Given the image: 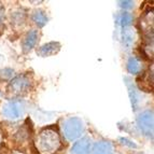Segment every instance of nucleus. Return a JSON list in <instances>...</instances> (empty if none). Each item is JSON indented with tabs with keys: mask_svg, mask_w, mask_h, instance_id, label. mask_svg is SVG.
I'll return each instance as SVG.
<instances>
[{
	"mask_svg": "<svg viewBox=\"0 0 154 154\" xmlns=\"http://www.w3.org/2000/svg\"><path fill=\"white\" fill-rule=\"evenodd\" d=\"M60 146V138L56 131L52 128H45L38 135L37 148L43 154L54 153Z\"/></svg>",
	"mask_w": 154,
	"mask_h": 154,
	"instance_id": "nucleus-1",
	"label": "nucleus"
},
{
	"mask_svg": "<svg viewBox=\"0 0 154 154\" xmlns=\"http://www.w3.org/2000/svg\"><path fill=\"white\" fill-rule=\"evenodd\" d=\"M64 135L68 140L72 141L79 138L84 131V123L79 118H70L68 119L63 125Z\"/></svg>",
	"mask_w": 154,
	"mask_h": 154,
	"instance_id": "nucleus-2",
	"label": "nucleus"
},
{
	"mask_svg": "<svg viewBox=\"0 0 154 154\" xmlns=\"http://www.w3.org/2000/svg\"><path fill=\"white\" fill-rule=\"evenodd\" d=\"M137 124L144 136L152 138L153 137V110H146L140 113L137 118Z\"/></svg>",
	"mask_w": 154,
	"mask_h": 154,
	"instance_id": "nucleus-3",
	"label": "nucleus"
},
{
	"mask_svg": "<svg viewBox=\"0 0 154 154\" xmlns=\"http://www.w3.org/2000/svg\"><path fill=\"white\" fill-rule=\"evenodd\" d=\"M31 88V80L29 79L28 75H17L14 79H12L10 81L8 85V90L12 94H23V93L27 92L29 88Z\"/></svg>",
	"mask_w": 154,
	"mask_h": 154,
	"instance_id": "nucleus-4",
	"label": "nucleus"
},
{
	"mask_svg": "<svg viewBox=\"0 0 154 154\" xmlns=\"http://www.w3.org/2000/svg\"><path fill=\"white\" fill-rule=\"evenodd\" d=\"M25 111V106L21 100H12L7 103L2 108V113L5 118L16 120L21 118Z\"/></svg>",
	"mask_w": 154,
	"mask_h": 154,
	"instance_id": "nucleus-5",
	"label": "nucleus"
},
{
	"mask_svg": "<svg viewBox=\"0 0 154 154\" xmlns=\"http://www.w3.org/2000/svg\"><path fill=\"white\" fill-rule=\"evenodd\" d=\"M60 43L57 41H52L49 43L43 44L42 46L39 48V50L37 51L39 56L41 57H48V56H52V55L57 54L59 51H60Z\"/></svg>",
	"mask_w": 154,
	"mask_h": 154,
	"instance_id": "nucleus-6",
	"label": "nucleus"
},
{
	"mask_svg": "<svg viewBox=\"0 0 154 154\" xmlns=\"http://www.w3.org/2000/svg\"><path fill=\"white\" fill-rule=\"evenodd\" d=\"M91 146H92V141L88 137H84L75 142V144L72 146L71 153L72 154H90L91 152Z\"/></svg>",
	"mask_w": 154,
	"mask_h": 154,
	"instance_id": "nucleus-7",
	"label": "nucleus"
},
{
	"mask_svg": "<svg viewBox=\"0 0 154 154\" xmlns=\"http://www.w3.org/2000/svg\"><path fill=\"white\" fill-rule=\"evenodd\" d=\"M37 39H38V32L37 30H30L24 38L23 41V51L29 52L33 46L36 45Z\"/></svg>",
	"mask_w": 154,
	"mask_h": 154,
	"instance_id": "nucleus-8",
	"label": "nucleus"
},
{
	"mask_svg": "<svg viewBox=\"0 0 154 154\" xmlns=\"http://www.w3.org/2000/svg\"><path fill=\"white\" fill-rule=\"evenodd\" d=\"M93 154H113V146L108 141L96 142L93 148Z\"/></svg>",
	"mask_w": 154,
	"mask_h": 154,
	"instance_id": "nucleus-9",
	"label": "nucleus"
},
{
	"mask_svg": "<svg viewBox=\"0 0 154 154\" xmlns=\"http://www.w3.org/2000/svg\"><path fill=\"white\" fill-rule=\"evenodd\" d=\"M139 88L141 90H144L146 92H152L153 88V73L151 71H148L146 75L144 77H142L141 79H138Z\"/></svg>",
	"mask_w": 154,
	"mask_h": 154,
	"instance_id": "nucleus-10",
	"label": "nucleus"
},
{
	"mask_svg": "<svg viewBox=\"0 0 154 154\" xmlns=\"http://www.w3.org/2000/svg\"><path fill=\"white\" fill-rule=\"evenodd\" d=\"M126 81V85H127V88H128V93L129 96H131V105H133L134 109H137V103H138L139 99H138V92L136 90V86L133 84V82L131 81L129 78H125Z\"/></svg>",
	"mask_w": 154,
	"mask_h": 154,
	"instance_id": "nucleus-11",
	"label": "nucleus"
},
{
	"mask_svg": "<svg viewBox=\"0 0 154 154\" xmlns=\"http://www.w3.org/2000/svg\"><path fill=\"white\" fill-rule=\"evenodd\" d=\"M31 18H32V22L36 24L38 27H43L46 23H48V16L46 14L43 12L42 10H36L32 13L31 15Z\"/></svg>",
	"mask_w": 154,
	"mask_h": 154,
	"instance_id": "nucleus-12",
	"label": "nucleus"
},
{
	"mask_svg": "<svg viewBox=\"0 0 154 154\" xmlns=\"http://www.w3.org/2000/svg\"><path fill=\"white\" fill-rule=\"evenodd\" d=\"M141 69V66H140V62L136 57H131L127 62V70H128L129 73L131 75H137L140 72Z\"/></svg>",
	"mask_w": 154,
	"mask_h": 154,
	"instance_id": "nucleus-13",
	"label": "nucleus"
},
{
	"mask_svg": "<svg viewBox=\"0 0 154 154\" xmlns=\"http://www.w3.org/2000/svg\"><path fill=\"white\" fill-rule=\"evenodd\" d=\"M123 41L127 46H131L134 41V32H131V29H124L123 31Z\"/></svg>",
	"mask_w": 154,
	"mask_h": 154,
	"instance_id": "nucleus-14",
	"label": "nucleus"
},
{
	"mask_svg": "<svg viewBox=\"0 0 154 154\" xmlns=\"http://www.w3.org/2000/svg\"><path fill=\"white\" fill-rule=\"evenodd\" d=\"M120 22H121V25L123 26V27H126V26L131 25V23L133 22V16H131V13L124 12L123 14H122Z\"/></svg>",
	"mask_w": 154,
	"mask_h": 154,
	"instance_id": "nucleus-15",
	"label": "nucleus"
},
{
	"mask_svg": "<svg viewBox=\"0 0 154 154\" xmlns=\"http://www.w3.org/2000/svg\"><path fill=\"white\" fill-rule=\"evenodd\" d=\"M120 141H121L122 144L129 146V148H134V149H136L137 148V144L134 141H131V140H129V139H127V138H120Z\"/></svg>",
	"mask_w": 154,
	"mask_h": 154,
	"instance_id": "nucleus-16",
	"label": "nucleus"
},
{
	"mask_svg": "<svg viewBox=\"0 0 154 154\" xmlns=\"http://www.w3.org/2000/svg\"><path fill=\"white\" fill-rule=\"evenodd\" d=\"M119 5H120V7H122L124 9H131L134 8L135 2L134 1H127V0H125V1H119Z\"/></svg>",
	"mask_w": 154,
	"mask_h": 154,
	"instance_id": "nucleus-17",
	"label": "nucleus"
},
{
	"mask_svg": "<svg viewBox=\"0 0 154 154\" xmlns=\"http://www.w3.org/2000/svg\"><path fill=\"white\" fill-rule=\"evenodd\" d=\"M14 154H21V153H14Z\"/></svg>",
	"mask_w": 154,
	"mask_h": 154,
	"instance_id": "nucleus-18",
	"label": "nucleus"
}]
</instances>
